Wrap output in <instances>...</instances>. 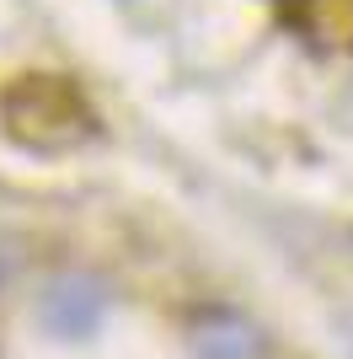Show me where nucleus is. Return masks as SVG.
Listing matches in <instances>:
<instances>
[{"instance_id": "3", "label": "nucleus", "mask_w": 353, "mask_h": 359, "mask_svg": "<svg viewBox=\"0 0 353 359\" xmlns=\"http://www.w3.org/2000/svg\"><path fill=\"white\" fill-rule=\"evenodd\" d=\"M97 311H102V300H97L91 285H81V279H64V285H54L43 295V316L59 332H86L91 322H97Z\"/></svg>"}, {"instance_id": "1", "label": "nucleus", "mask_w": 353, "mask_h": 359, "mask_svg": "<svg viewBox=\"0 0 353 359\" xmlns=\"http://www.w3.org/2000/svg\"><path fill=\"white\" fill-rule=\"evenodd\" d=\"M6 129L32 150H70L97 129L86 97L64 81V75H22L0 97Z\"/></svg>"}, {"instance_id": "2", "label": "nucleus", "mask_w": 353, "mask_h": 359, "mask_svg": "<svg viewBox=\"0 0 353 359\" xmlns=\"http://www.w3.org/2000/svg\"><path fill=\"white\" fill-rule=\"evenodd\" d=\"M193 344L209 359H251L257 354V332L230 311H204V316H193Z\"/></svg>"}]
</instances>
